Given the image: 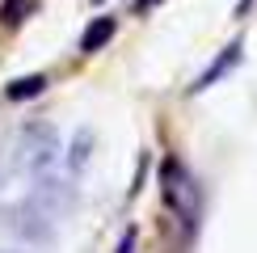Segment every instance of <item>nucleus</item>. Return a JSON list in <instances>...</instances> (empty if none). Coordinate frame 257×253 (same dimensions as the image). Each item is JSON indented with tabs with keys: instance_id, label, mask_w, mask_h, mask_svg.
<instances>
[{
	"instance_id": "obj_1",
	"label": "nucleus",
	"mask_w": 257,
	"mask_h": 253,
	"mask_svg": "<svg viewBox=\"0 0 257 253\" xmlns=\"http://www.w3.org/2000/svg\"><path fill=\"white\" fill-rule=\"evenodd\" d=\"M160 194H165L169 211H173L186 228L198 224V186H194V177L181 169V161H173V156L160 165Z\"/></svg>"
},
{
	"instance_id": "obj_2",
	"label": "nucleus",
	"mask_w": 257,
	"mask_h": 253,
	"mask_svg": "<svg viewBox=\"0 0 257 253\" xmlns=\"http://www.w3.org/2000/svg\"><path fill=\"white\" fill-rule=\"evenodd\" d=\"M55 156H59V135H55V126L34 122V126H26V131H21V144H17V165L26 169L30 177L47 173V169L55 165Z\"/></svg>"
},
{
	"instance_id": "obj_3",
	"label": "nucleus",
	"mask_w": 257,
	"mask_h": 253,
	"mask_svg": "<svg viewBox=\"0 0 257 253\" xmlns=\"http://www.w3.org/2000/svg\"><path fill=\"white\" fill-rule=\"evenodd\" d=\"M9 232L21 236V240L42 245V240H51V215L34 203V198H26V203H17L13 211H9Z\"/></svg>"
},
{
	"instance_id": "obj_4",
	"label": "nucleus",
	"mask_w": 257,
	"mask_h": 253,
	"mask_svg": "<svg viewBox=\"0 0 257 253\" xmlns=\"http://www.w3.org/2000/svg\"><path fill=\"white\" fill-rule=\"evenodd\" d=\"M236 63H240V42H228V47H223L219 55H215V63H211V68L202 72V76H198L194 84H190V93H202V89H211V84H215V80H223L232 68H236Z\"/></svg>"
},
{
	"instance_id": "obj_5",
	"label": "nucleus",
	"mask_w": 257,
	"mask_h": 253,
	"mask_svg": "<svg viewBox=\"0 0 257 253\" xmlns=\"http://www.w3.org/2000/svg\"><path fill=\"white\" fill-rule=\"evenodd\" d=\"M114 30H118V21H114L110 13H101V17H93L89 26H84V34H80V51H84V55H93V51H101L105 42L114 38Z\"/></svg>"
},
{
	"instance_id": "obj_6",
	"label": "nucleus",
	"mask_w": 257,
	"mask_h": 253,
	"mask_svg": "<svg viewBox=\"0 0 257 253\" xmlns=\"http://www.w3.org/2000/svg\"><path fill=\"white\" fill-rule=\"evenodd\" d=\"M47 76H42V72H30V76H17L13 84H9L5 89V97L9 101H30V97H38V93H47Z\"/></svg>"
},
{
	"instance_id": "obj_7",
	"label": "nucleus",
	"mask_w": 257,
	"mask_h": 253,
	"mask_svg": "<svg viewBox=\"0 0 257 253\" xmlns=\"http://www.w3.org/2000/svg\"><path fill=\"white\" fill-rule=\"evenodd\" d=\"M30 13H34V0H0V21L5 26H21Z\"/></svg>"
},
{
	"instance_id": "obj_8",
	"label": "nucleus",
	"mask_w": 257,
	"mask_h": 253,
	"mask_svg": "<svg viewBox=\"0 0 257 253\" xmlns=\"http://www.w3.org/2000/svg\"><path fill=\"white\" fill-rule=\"evenodd\" d=\"M89 148H93V131H76V140H72V156H68V169H72V173H80V169H84Z\"/></svg>"
},
{
	"instance_id": "obj_9",
	"label": "nucleus",
	"mask_w": 257,
	"mask_h": 253,
	"mask_svg": "<svg viewBox=\"0 0 257 253\" xmlns=\"http://www.w3.org/2000/svg\"><path fill=\"white\" fill-rule=\"evenodd\" d=\"M118 253H135V228H126V232H122V240H118Z\"/></svg>"
},
{
	"instance_id": "obj_10",
	"label": "nucleus",
	"mask_w": 257,
	"mask_h": 253,
	"mask_svg": "<svg viewBox=\"0 0 257 253\" xmlns=\"http://www.w3.org/2000/svg\"><path fill=\"white\" fill-rule=\"evenodd\" d=\"M249 9H253V0H236V17H244Z\"/></svg>"
},
{
	"instance_id": "obj_11",
	"label": "nucleus",
	"mask_w": 257,
	"mask_h": 253,
	"mask_svg": "<svg viewBox=\"0 0 257 253\" xmlns=\"http://www.w3.org/2000/svg\"><path fill=\"white\" fill-rule=\"evenodd\" d=\"M152 5H160V0H135V9L144 13V9H152Z\"/></svg>"
},
{
	"instance_id": "obj_12",
	"label": "nucleus",
	"mask_w": 257,
	"mask_h": 253,
	"mask_svg": "<svg viewBox=\"0 0 257 253\" xmlns=\"http://www.w3.org/2000/svg\"><path fill=\"white\" fill-rule=\"evenodd\" d=\"M97 5H101V0H97Z\"/></svg>"
},
{
	"instance_id": "obj_13",
	"label": "nucleus",
	"mask_w": 257,
	"mask_h": 253,
	"mask_svg": "<svg viewBox=\"0 0 257 253\" xmlns=\"http://www.w3.org/2000/svg\"><path fill=\"white\" fill-rule=\"evenodd\" d=\"M0 253H5V249H0Z\"/></svg>"
}]
</instances>
